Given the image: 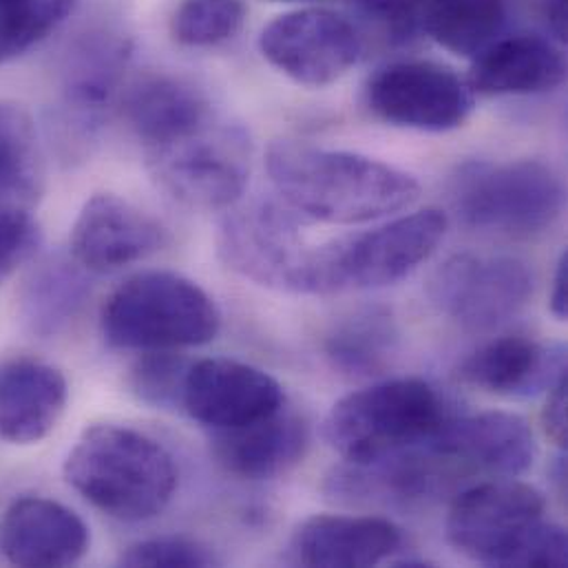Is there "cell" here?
I'll use <instances>...</instances> for the list:
<instances>
[{"instance_id":"1","label":"cell","mask_w":568,"mask_h":568,"mask_svg":"<svg viewBox=\"0 0 568 568\" xmlns=\"http://www.w3.org/2000/svg\"><path fill=\"white\" fill-rule=\"evenodd\" d=\"M266 169L280 200L310 222L365 224L409 209L420 195L414 175L392 164L296 140L271 144Z\"/></svg>"},{"instance_id":"2","label":"cell","mask_w":568,"mask_h":568,"mask_svg":"<svg viewBox=\"0 0 568 568\" xmlns=\"http://www.w3.org/2000/svg\"><path fill=\"white\" fill-rule=\"evenodd\" d=\"M64 480L98 511L142 523L160 516L175 496L173 456L151 436L122 427H89L64 460Z\"/></svg>"},{"instance_id":"3","label":"cell","mask_w":568,"mask_h":568,"mask_svg":"<svg viewBox=\"0 0 568 568\" xmlns=\"http://www.w3.org/2000/svg\"><path fill=\"white\" fill-rule=\"evenodd\" d=\"M445 235L447 215L425 209L374 231L307 248L290 292L334 294L396 284L425 264Z\"/></svg>"},{"instance_id":"4","label":"cell","mask_w":568,"mask_h":568,"mask_svg":"<svg viewBox=\"0 0 568 568\" xmlns=\"http://www.w3.org/2000/svg\"><path fill=\"white\" fill-rule=\"evenodd\" d=\"M449 416L427 381L394 378L334 403L323 438L343 460L369 463L427 443Z\"/></svg>"},{"instance_id":"5","label":"cell","mask_w":568,"mask_h":568,"mask_svg":"<svg viewBox=\"0 0 568 568\" xmlns=\"http://www.w3.org/2000/svg\"><path fill=\"white\" fill-rule=\"evenodd\" d=\"M222 325L213 296L193 280L151 271L120 285L102 310V334L122 349H180L211 343Z\"/></svg>"},{"instance_id":"6","label":"cell","mask_w":568,"mask_h":568,"mask_svg":"<svg viewBox=\"0 0 568 568\" xmlns=\"http://www.w3.org/2000/svg\"><path fill=\"white\" fill-rule=\"evenodd\" d=\"M452 195L465 226L516 240L551 229L565 206L560 178L538 160L465 164Z\"/></svg>"},{"instance_id":"7","label":"cell","mask_w":568,"mask_h":568,"mask_svg":"<svg viewBox=\"0 0 568 568\" xmlns=\"http://www.w3.org/2000/svg\"><path fill=\"white\" fill-rule=\"evenodd\" d=\"M158 184L178 202L202 211H231L246 193L251 140L217 115L191 135L146 151Z\"/></svg>"},{"instance_id":"8","label":"cell","mask_w":568,"mask_h":568,"mask_svg":"<svg viewBox=\"0 0 568 568\" xmlns=\"http://www.w3.org/2000/svg\"><path fill=\"white\" fill-rule=\"evenodd\" d=\"M545 496L516 480H494L460 491L447 516L452 547L487 567H514L534 529L545 520Z\"/></svg>"},{"instance_id":"9","label":"cell","mask_w":568,"mask_h":568,"mask_svg":"<svg viewBox=\"0 0 568 568\" xmlns=\"http://www.w3.org/2000/svg\"><path fill=\"white\" fill-rule=\"evenodd\" d=\"M527 264L503 255H456L429 280L436 310L467 332H489L511 321L531 298Z\"/></svg>"},{"instance_id":"10","label":"cell","mask_w":568,"mask_h":568,"mask_svg":"<svg viewBox=\"0 0 568 568\" xmlns=\"http://www.w3.org/2000/svg\"><path fill=\"white\" fill-rule=\"evenodd\" d=\"M365 100L383 122L427 133L463 126L476 104L467 80L429 60H400L381 67L367 80Z\"/></svg>"},{"instance_id":"11","label":"cell","mask_w":568,"mask_h":568,"mask_svg":"<svg viewBox=\"0 0 568 568\" xmlns=\"http://www.w3.org/2000/svg\"><path fill=\"white\" fill-rule=\"evenodd\" d=\"M262 55L303 87L341 80L361 58L356 27L332 9H298L277 16L260 36Z\"/></svg>"},{"instance_id":"12","label":"cell","mask_w":568,"mask_h":568,"mask_svg":"<svg viewBox=\"0 0 568 568\" xmlns=\"http://www.w3.org/2000/svg\"><path fill=\"white\" fill-rule=\"evenodd\" d=\"M294 215L284 202L233 211L220 229L222 260L246 280L290 292L307 251Z\"/></svg>"},{"instance_id":"13","label":"cell","mask_w":568,"mask_h":568,"mask_svg":"<svg viewBox=\"0 0 568 568\" xmlns=\"http://www.w3.org/2000/svg\"><path fill=\"white\" fill-rule=\"evenodd\" d=\"M284 405L282 383L242 361L202 358L191 363L184 378L182 407L209 429L240 427L271 416Z\"/></svg>"},{"instance_id":"14","label":"cell","mask_w":568,"mask_h":568,"mask_svg":"<svg viewBox=\"0 0 568 568\" xmlns=\"http://www.w3.org/2000/svg\"><path fill=\"white\" fill-rule=\"evenodd\" d=\"M169 242L166 229L131 202L100 193L80 211L69 235L71 260L89 273H113L142 262Z\"/></svg>"},{"instance_id":"15","label":"cell","mask_w":568,"mask_h":568,"mask_svg":"<svg viewBox=\"0 0 568 568\" xmlns=\"http://www.w3.org/2000/svg\"><path fill=\"white\" fill-rule=\"evenodd\" d=\"M429 445L467 478L474 474L514 478L536 460V438L529 423L509 412L449 416Z\"/></svg>"},{"instance_id":"16","label":"cell","mask_w":568,"mask_h":568,"mask_svg":"<svg viewBox=\"0 0 568 568\" xmlns=\"http://www.w3.org/2000/svg\"><path fill=\"white\" fill-rule=\"evenodd\" d=\"M91 545L84 520L49 498H20L0 520V551L13 567H71Z\"/></svg>"},{"instance_id":"17","label":"cell","mask_w":568,"mask_h":568,"mask_svg":"<svg viewBox=\"0 0 568 568\" xmlns=\"http://www.w3.org/2000/svg\"><path fill=\"white\" fill-rule=\"evenodd\" d=\"M478 389L507 398H529L549 392L567 372V349L542 345L529 336H500L478 347L458 369Z\"/></svg>"},{"instance_id":"18","label":"cell","mask_w":568,"mask_h":568,"mask_svg":"<svg viewBox=\"0 0 568 568\" xmlns=\"http://www.w3.org/2000/svg\"><path fill=\"white\" fill-rule=\"evenodd\" d=\"M310 434L298 412L287 405L260 420L213 429L211 445L217 463L244 480H273L294 469L307 452Z\"/></svg>"},{"instance_id":"19","label":"cell","mask_w":568,"mask_h":568,"mask_svg":"<svg viewBox=\"0 0 568 568\" xmlns=\"http://www.w3.org/2000/svg\"><path fill=\"white\" fill-rule=\"evenodd\" d=\"M400 545V529L385 518L314 516L294 531L290 558L301 567L365 568L392 558Z\"/></svg>"},{"instance_id":"20","label":"cell","mask_w":568,"mask_h":568,"mask_svg":"<svg viewBox=\"0 0 568 568\" xmlns=\"http://www.w3.org/2000/svg\"><path fill=\"white\" fill-rule=\"evenodd\" d=\"M567 78L562 49L545 36L496 38L471 64L467 84L480 95H536L558 89Z\"/></svg>"},{"instance_id":"21","label":"cell","mask_w":568,"mask_h":568,"mask_svg":"<svg viewBox=\"0 0 568 568\" xmlns=\"http://www.w3.org/2000/svg\"><path fill=\"white\" fill-rule=\"evenodd\" d=\"M69 400L64 374L36 358L0 361V438L33 445L47 438Z\"/></svg>"},{"instance_id":"22","label":"cell","mask_w":568,"mask_h":568,"mask_svg":"<svg viewBox=\"0 0 568 568\" xmlns=\"http://www.w3.org/2000/svg\"><path fill=\"white\" fill-rule=\"evenodd\" d=\"M124 115L144 151H153L202 129L215 111L204 91L189 80L153 73L131 87Z\"/></svg>"},{"instance_id":"23","label":"cell","mask_w":568,"mask_h":568,"mask_svg":"<svg viewBox=\"0 0 568 568\" xmlns=\"http://www.w3.org/2000/svg\"><path fill=\"white\" fill-rule=\"evenodd\" d=\"M44 191V153L31 115L0 102V213H33Z\"/></svg>"},{"instance_id":"24","label":"cell","mask_w":568,"mask_h":568,"mask_svg":"<svg viewBox=\"0 0 568 568\" xmlns=\"http://www.w3.org/2000/svg\"><path fill=\"white\" fill-rule=\"evenodd\" d=\"M129 53V42L118 36L95 33L80 40L64 64L62 91L69 109L89 118L102 113L120 89Z\"/></svg>"},{"instance_id":"25","label":"cell","mask_w":568,"mask_h":568,"mask_svg":"<svg viewBox=\"0 0 568 568\" xmlns=\"http://www.w3.org/2000/svg\"><path fill=\"white\" fill-rule=\"evenodd\" d=\"M400 332L385 307H365L338 321L325 338V356L345 376L369 378L389 369Z\"/></svg>"},{"instance_id":"26","label":"cell","mask_w":568,"mask_h":568,"mask_svg":"<svg viewBox=\"0 0 568 568\" xmlns=\"http://www.w3.org/2000/svg\"><path fill=\"white\" fill-rule=\"evenodd\" d=\"M82 271L75 262H47L27 280L20 314L33 334L51 336L80 312L89 296Z\"/></svg>"},{"instance_id":"27","label":"cell","mask_w":568,"mask_h":568,"mask_svg":"<svg viewBox=\"0 0 568 568\" xmlns=\"http://www.w3.org/2000/svg\"><path fill=\"white\" fill-rule=\"evenodd\" d=\"M505 0H429L423 29L447 51L476 58L505 27Z\"/></svg>"},{"instance_id":"28","label":"cell","mask_w":568,"mask_h":568,"mask_svg":"<svg viewBox=\"0 0 568 568\" xmlns=\"http://www.w3.org/2000/svg\"><path fill=\"white\" fill-rule=\"evenodd\" d=\"M78 0H0V64L53 33Z\"/></svg>"},{"instance_id":"29","label":"cell","mask_w":568,"mask_h":568,"mask_svg":"<svg viewBox=\"0 0 568 568\" xmlns=\"http://www.w3.org/2000/svg\"><path fill=\"white\" fill-rule=\"evenodd\" d=\"M244 20V0H182L171 33L184 47H213L237 36Z\"/></svg>"},{"instance_id":"30","label":"cell","mask_w":568,"mask_h":568,"mask_svg":"<svg viewBox=\"0 0 568 568\" xmlns=\"http://www.w3.org/2000/svg\"><path fill=\"white\" fill-rule=\"evenodd\" d=\"M191 363L171 349L146 352L131 369V389L135 396L158 409L182 405L184 378Z\"/></svg>"},{"instance_id":"31","label":"cell","mask_w":568,"mask_h":568,"mask_svg":"<svg viewBox=\"0 0 568 568\" xmlns=\"http://www.w3.org/2000/svg\"><path fill=\"white\" fill-rule=\"evenodd\" d=\"M120 565L131 568H202L215 567L217 558L213 551L189 538H151L131 545L122 556Z\"/></svg>"},{"instance_id":"32","label":"cell","mask_w":568,"mask_h":568,"mask_svg":"<svg viewBox=\"0 0 568 568\" xmlns=\"http://www.w3.org/2000/svg\"><path fill=\"white\" fill-rule=\"evenodd\" d=\"M40 244L33 213H0V280L29 262Z\"/></svg>"},{"instance_id":"33","label":"cell","mask_w":568,"mask_h":568,"mask_svg":"<svg viewBox=\"0 0 568 568\" xmlns=\"http://www.w3.org/2000/svg\"><path fill=\"white\" fill-rule=\"evenodd\" d=\"M356 7L385 27L394 38L409 40L423 29L429 0H354Z\"/></svg>"},{"instance_id":"34","label":"cell","mask_w":568,"mask_h":568,"mask_svg":"<svg viewBox=\"0 0 568 568\" xmlns=\"http://www.w3.org/2000/svg\"><path fill=\"white\" fill-rule=\"evenodd\" d=\"M568 565L567 531L551 523H540L518 551L514 567L562 568Z\"/></svg>"},{"instance_id":"35","label":"cell","mask_w":568,"mask_h":568,"mask_svg":"<svg viewBox=\"0 0 568 568\" xmlns=\"http://www.w3.org/2000/svg\"><path fill=\"white\" fill-rule=\"evenodd\" d=\"M567 398H568V376H565L560 383H556L549 389L547 407L542 412V425L547 436L558 445L567 447L568 443V418H567Z\"/></svg>"},{"instance_id":"36","label":"cell","mask_w":568,"mask_h":568,"mask_svg":"<svg viewBox=\"0 0 568 568\" xmlns=\"http://www.w3.org/2000/svg\"><path fill=\"white\" fill-rule=\"evenodd\" d=\"M551 312L556 318L567 321L568 316V253H562L551 290Z\"/></svg>"},{"instance_id":"37","label":"cell","mask_w":568,"mask_h":568,"mask_svg":"<svg viewBox=\"0 0 568 568\" xmlns=\"http://www.w3.org/2000/svg\"><path fill=\"white\" fill-rule=\"evenodd\" d=\"M545 16L554 38L558 42H567V0H547Z\"/></svg>"},{"instance_id":"38","label":"cell","mask_w":568,"mask_h":568,"mask_svg":"<svg viewBox=\"0 0 568 568\" xmlns=\"http://www.w3.org/2000/svg\"><path fill=\"white\" fill-rule=\"evenodd\" d=\"M273 2H294V0H273Z\"/></svg>"}]
</instances>
